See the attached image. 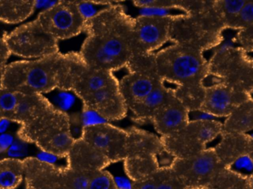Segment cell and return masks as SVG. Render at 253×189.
Returning a JSON list of instances; mask_svg holds the SVG:
<instances>
[{"label": "cell", "mask_w": 253, "mask_h": 189, "mask_svg": "<svg viewBox=\"0 0 253 189\" xmlns=\"http://www.w3.org/2000/svg\"><path fill=\"white\" fill-rule=\"evenodd\" d=\"M126 157L145 158L157 157L159 153L165 148L161 137L152 132L135 126L126 129Z\"/></svg>", "instance_id": "cell-18"}, {"label": "cell", "mask_w": 253, "mask_h": 189, "mask_svg": "<svg viewBox=\"0 0 253 189\" xmlns=\"http://www.w3.org/2000/svg\"><path fill=\"white\" fill-rule=\"evenodd\" d=\"M81 114L83 127L94 126V125L99 124V123L108 122L104 120L97 113L90 109L86 108V107H83Z\"/></svg>", "instance_id": "cell-35"}, {"label": "cell", "mask_w": 253, "mask_h": 189, "mask_svg": "<svg viewBox=\"0 0 253 189\" xmlns=\"http://www.w3.org/2000/svg\"><path fill=\"white\" fill-rule=\"evenodd\" d=\"M235 41L246 53L253 52V24L251 26L237 31L234 36Z\"/></svg>", "instance_id": "cell-33"}, {"label": "cell", "mask_w": 253, "mask_h": 189, "mask_svg": "<svg viewBox=\"0 0 253 189\" xmlns=\"http://www.w3.org/2000/svg\"><path fill=\"white\" fill-rule=\"evenodd\" d=\"M159 176L156 189H188L172 169H160Z\"/></svg>", "instance_id": "cell-32"}, {"label": "cell", "mask_w": 253, "mask_h": 189, "mask_svg": "<svg viewBox=\"0 0 253 189\" xmlns=\"http://www.w3.org/2000/svg\"><path fill=\"white\" fill-rule=\"evenodd\" d=\"M156 71L164 82L175 84V95L190 113L199 111L205 95V81L210 76L204 52L173 44L155 54Z\"/></svg>", "instance_id": "cell-3"}, {"label": "cell", "mask_w": 253, "mask_h": 189, "mask_svg": "<svg viewBox=\"0 0 253 189\" xmlns=\"http://www.w3.org/2000/svg\"><path fill=\"white\" fill-rule=\"evenodd\" d=\"M74 93L71 92L61 91L60 94L58 97V102L62 108L61 110L65 112V110H69L72 107L75 102Z\"/></svg>", "instance_id": "cell-40"}, {"label": "cell", "mask_w": 253, "mask_h": 189, "mask_svg": "<svg viewBox=\"0 0 253 189\" xmlns=\"http://www.w3.org/2000/svg\"><path fill=\"white\" fill-rule=\"evenodd\" d=\"M246 0H215L214 6L224 28L229 29Z\"/></svg>", "instance_id": "cell-27"}, {"label": "cell", "mask_w": 253, "mask_h": 189, "mask_svg": "<svg viewBox=\"0 0 253 189\" xmlns=\"http://www.w3.org/2000/svg\"><path fill=\"white\" fill-rule=\"evenodd\" d=\"M14 142L13 136L10 134H1L0 135V153L8 150L10 146Z\"/></svg>", "instance_id": "cell-43"}, {"label": "cell", "mask_w": 253, "mask_h": 189, "mask_svg": "<svg viewBox=\"0 0 253 189\" xmlns=\"http://www.w3.org/2000/svg\"><path fill=\"white\" fill-rule=\"evenodd\" d=\"M79 10L86 21L89 20L98 13L94 4L90 1H77Z\"/></svg>", "instance_id": "cell-38"}, {"label": "cell", "mask_w": 253, "mask_h": 189, "mask_svg": "<svg viewBox=\"0 0 253 189\" xmlns=\"http://www.w3.org/2000/svg\"><path fill=\"white\" fill-rule=\"evenodd\" d=\"M224 166L214 147L186 157L177 158L172 169L188 189H211Z\"/></svg>", "instance_id": "cell-10"}, {"label": "cell", "mask_w": 253, "mask_h": 189, "mask_svg": "<svg viewBox=\"0 0 253 189\" xmlns=\"http://www.w3.org/2000/svg\"><path fill=\"white\" fill-rule=\"evenodd\" d=\"M19 93L0 87V117L11 122L19 100Z\"/></svg>", "instance_id": "cell-29"}, {"label": "cell", "mask_w": 253, "mask_h": 189, "mask_svg": "<svg viewBox=\"0 0 253 189\" xmlns=\"http://www.w3.org/2000/svg\"><path fill=\"white\" fill-rule=\"evenodd\" d=\"M251 136V147H250V151L248 154L253 160V133H249ZM248 181H249L250 189H253V173L251 176L248 177Z\"/></svg>", "instance_id": "cell-44"}, {"label": "cell", "mask_w": 253, "mask_h": 189, "mask_svg": "<svg viewBox=\"0 0 253 189\" xmlns=\"http://www.w3.org/2000/svg\"><path fill=\"white\" fill-rule=\"evenodd\" d=\"M10 123V120H7V119L1 118L0 120V133H2L7 129Z\"/></svg>", "instance_id": "cell-45"}, {"label": "cell", "mask_w": 253, "mask_h": 189, "mask_svg": "<svg viewBox=\"0 0 253 189\" xmlns=\"http://www.w3.org/2000/svg\"><path fill=\"white\" fill-rule=\"evenodd\" d=\"M23 160L4 158L0 160V189H16L24 181Z\"/></svg>", "instance_id": "cell-24"}, {"label": "cell", "mask_w": 253, "mask_h": 189, "mask_svg": "<svg viewBox=\"0 0 253 189\" xmlns=\"http://www.w3.org/2000/svg\"><path fill=\"white\" fill-rule=\"evenodd\" d=\"M211 189H250L248 177L224 168Z\"/></svg>", "instance_id": "cell-26"}, {"label": "cell", "mask_w": 253, "mask_h": 189, "mask_svg": "<svg viewBox=\"0 0 253 189\" xmlns=\"http://www.w3.org/2000/svg\"><path fill=\"white\" fill-rule=\"evenodd\" d=\"M1 117H0V120H1Z\"/></svg>", "instance_id": "cell-46"}, {"label": "cell", "mask_w": 253, "mask_h": 189, "mask_svg": "<svg viewBox=\"0 0 253 189\" xmlns=\"http://www.w3.org/2000/svg\"><path fill=\"white\" fill-rule=\"evenodd\" d=\"M87 189H117L114 178L108 171H97L90 175Z\"/></svg>", "instance_id": "cell-31"}, {"label": "cell", "mask_w": 253, "mask_h": 189, "mask_svg": "<svg viewBox=\"0 0 253 189\" xmlns=\"http://www.w3.org/2000/svg\"><path fill=\"white\" fill-rule=\"evenodd\" d=\"M156 158H157L158 165L160 169H172L177 159L173 154H171L165 148L159 153Z\"/></svg>", "instance_id": "cell-36"}, {"label": "cell", "mask_w": 253, "mask_h": 189, "mask_svg": "<svg viewBox=\"0 0 253 189\" xmlns=\"http://www.w3.org/2000/svg\"><path fill=\"white\" fill-rule=\"evenodd\" d=\"M253 24V0H246L240 12L230 25V30L236 32L245 29Z\"/></svg>", "instance_id": "cell-30"}, {"label": "cell", "mask_w": 253, "mask_h": 189, "mask_svg": "<svg viewBox=\"0 0 253 189\" xmlns=\"http://www.w3.org/2000/svg\"><path fill=\"white\" fill-rule=\"evenodd\" d=\"M10 54L40 59L59 52V41L44 32L37 19L2 37Z\"/></svg>", "instance_id": "cell-9"}, {"label": "cell", "mask_w": 253, "mask_h": 189, "mask_svg": "<svg viewBox=\"0 0 253 189\" xmlns=\"http://www.w3.org/2000/svg\"><path fill=\"white\" fill-rule=\"evenodd\" d=\"M81 138L104 154L111 163L123 162L126 159V129L105 122L83 128Z\"/></svg>", "instance_id": "cell-13"}, {"label": "cell", "mask_w": 253, "mask_h": 189, "mask_svg": "<svg viewBox=\"0 0 253 189\" xmlns=\"http://www.w3.org/2000/svg\"><path fill=\"white\" fill-rule=\"evenodd\" d=\"M172 16L140 15L134 18L135 56L154 53L169 41Z\"/></svg>", "instance_id": "cell-12"}, {"label": "cell", "mask_w": 253, "mask_h": 189, "mask_svg": "<svg viewBox=\"0 0 253 189\" xmlns=\"http://www.w3.org/2000/svg\"><path fill=\"white\" fill-rule=\"evenodd\" d=\"M210 76L238 91L253 93V58L237 45L232 37H224L212 49L208 60Z\"/></svg>", "instance_id": "cell-7"}, {"label": "cell", "mask_w": 253, "mask_h": 189, "mask_svg": "<svg viewBox=\"0 0 253 189\" xmlns=\"http://www.w3.org/2000/svg\"><path fill=\"white\" fill-rule=\"evenodd\" d=\"M91 173L64 167L63 184L65 189H87Z\"/></svg>", "instance_id": "cell-28"}, {"label": "cell", "mask_w": 253, "mask_h": 189, "mask_svg": "<svg viewBox=\"0 0 253 189\" xmlns=\"http://www.w3.org/2000/svg\"><path fill=\"white\" fill-rule=\"evenodd\" d=\"M218 120H192L178 132L161 137L164 147L176 158H186L206 150L209 143L222 135Z\"/></svg>", "instance_id": "cell-8"}, {"label": "cell", "mask_w": 253, "mask_h": 189, "mask_svg": "<svg viewBox=\"0 0 253 189\" xmlns=\"http://www.w3.org/2000/svg\"><path fill=\"white\" fill-rule=\"evenodd\" d=\"M23 163L25 189H65L64 167L45 163L37 157H27L24 159Z\"/></svg>", "instance_id": "cell-15"}, {"label": "cell", "mask_w": 253, "mask_h": 189, "mask_svg": "<svg viewBox=\"0 0 253 189\" xmlns=\"http://www.w3.org/2000/svg\"><path fill=\"white\" fill-rule=\"evenodd\" d=\"M10 56V51L2 38H0V74L7 66V59Z\"/></svg>", "instance_id": "cell-41"}, {"label": "cell", "mask_w": 253, "mask_h": 189, "mask_svg": "<svg viewBox=\"0 0 253 189\" xmlns=\"http://www.w3.org/2000/svg\"><path fill=\"white\" fill-rule=\"evenodd\" d=\"M17 138L34 144L43 152L66 158L74 138L70 128L69 114L49 102L26 123L20 125Z\"/></svg>", "instance_id": "cell-5"}, {"label": "cell", "mask_w": 253, "mask_h": 189, "mask_svg": "<svg viewBox=\"0 0 253 189\" xmlns=\"http://www.w3.org/2000/svg\"><path fill=\"white\" fill-rule=\"evenodd\" d=\"M36 8V1L0 0V22L16 24L28 19Z\"/></svg>", "instance_id": "cell-23"}, {"label": "cell", "mask_w": 253, "mask_h": 189, "mask_svg": "<svg viewBox=\"0 0 253 189\" xmlns=\"http://www.w3.org/2000/svg\"><path fill=\"white\" fill-rule=\"evenodd\" d=\"M250 134L225 133L221 135L220 142L214 147L217 157L224 167L232 165L249 153Z\"/></svg>", "instance_id": "cell-19"}, {"label": "cell", "mask_w": 253, "mask_h": 189, "mask_svg": "<svg viewBox=\"0 0 253 189\" xmlns=\"http://www.w3.org/2000/svg\"><path fill=\"white\" fill-rule=\"evenodd\" d=\"M190 113L175 93L156 110L150 123L160 137L168 136L182 129L190 121Z\"/></svg>", "instance_id": "cell-16"}, {"label": "cell", "mask_w": 253, "mask_h": 189, "mask_svg": "<svg viewBox=\"0 0 253 189\" xmlns=\"http://www.w3.org/2000/svg\"><path fill=\"white\" fill-rule=\"evenodd\" d=\"M222 134H249L253 131V98L239 105L222 123Z\"/></svg>", "instance_id": "cell-21"}, {"label": "cell", "mask_w": 253, "mask_h": 189, "mask_svg": "<svg viewBox=\"0 0 253 189\" xmlns=\"http://www.w3.org/2000/svg\"><path fill=\"white\" fill-rule=\"evenodd\" d=\"M215 0H206L199 10L173 15L169 41L194 47L201 51L212 50L222 41L225 31L214 6Z\"/></svg>", "instance_id": "cell-6"}, {"label": "cell", "mask_w": 253, "mask_h": 189, "mask_svg": "<svg viewBox=\"0 0 253 189\" xmlns=\"http://www.w3.org/2000/svg\"><path fill=\"white\" fill-rule=\"evenodd\" d=\"M133 19L118 1L104 7L86 22V38L79 52L88 66L114 73L135 56Z\"/></svg>", "instance_id": "cell-1"}, {"label": "cell", "mask_w": 253, "mask_h": 189, "mask_svg": "<svg viewBox=\"0 0 253 189\" xmlns=\"http://www.w3.org/2000/svg\"><path fill=\"white\" fill-rule=\"evenodd\" d=\"M68 71L65 91L78 97L83 107L93 110L106 121L123 120L128 109L114 73L88 66L79 52L68 53Z\"/></svg>", "instance_id": "cell-2"}, {"label": "cell", "mask_w": 253, "mask_h": 189, "mask_svg": "<svg viewBox=\"0 0 253 189\" xmlns=\"http://www.w3.org/2000/svg\"><path fill=\"white\" fill-rule=\"evenodd\" d=\"M37 20L44 32L58 41L84 32L87 22L79 10L77 1H57L42 11Z\"/></svg>", "instance_id": "cell-11"}, {"label": "cell", "mask_w": 253, "mask_h": 189, "mask_svg": "<svg viewBox=\"0 0 253 189\" xmlns=\"http://www.w3.org/2000/svg\"><path fill=\"white\" fill-rule=\"evenodd\" d=\"M123 163L126 176L133 182L150 178L160 169L156 157H126Z\"/></svg>", "instance_id": "cell-25"}, {"label": "cell", "mask_w": 253, "mask_h": 189, "mask_svg": "<svg viewBox=\"0 0 253 189\" xmlns=\"http://www.w3.org/2000/svg\"><path fill=\"white\" fill-rule=\"evenodd\" d=\"M49 102L50 101L43 95L19 93L17 106L11 122L18 123L19 126L26 123Z\"/></svg>", "instance_id": "cell-22"}, {"label": "cell", "mask_w": 253, "mask_h": 189, "mask_svg": "<svg viewBox=\"0 0 253 189\" xmlns=\"http://www.w3.org/2000/svg\"><path fill=\"white\" fill-rule=\"evenodd\" d=\"M230 169L245 176H251L253 173V160L249 154H247L236 160Z\"/></svg>", "instance_id": "cell-34"}, {"label": "cell", "mask_w": 253, "mask_h": 189, "mask_svg": "<svg viewBox=\"0 0 253 189\" xmlns=\"http://www.w3.org/2000/svg\"><path fill=\"white\" fill-rule=\"evenodd\" d=\"M65 159L66 167L87 173L103 170L111 164L104 154L82 138L74 141Z\"/></svg>", "instance_id": "cell-17"}, {"label": "cell", "mask_w": 253, "mask_h": 189, "mask_svg": "<svg viewBox=\"0 0 253 189\" xmlns=\"http://www.w3.org/2000/svg\"><path fill=\"white\" fill-rule=\"evenodd\" d=\"M68 71V53L60 52L35 60L15 62L0 74V87L25 94L65 91Z\"/></svg>", "instance_id": "cell-4"}, {"label": "cell", "mask_w": 253, "mask_h": 189, "mask_svg": "<svg viewBox=\"0 0 253 189\" xmlns=\"http://www.w3.org/2000/svg\"><path fill=\"white\" fill-rule=\"evenodd\" d=\"M252 95L235 90L221 82H215L205 87L201 111L211 114L215 119L228 117L239 105Z\"/></svg>", "instance_id": "cell-14"}, {"label": "cell", "mask_w": 253, "mask_h": 189, "mask_svg": "<svg viewBox=\"0 0 253 189\" xmlns=\"http://www.w3.org/2000/svg\"><path fill=\"white\" fill-rule=\"evenodd\" d=\"M160 170V169H159ZM159 170L150 178L133 182L132 189H156L159 182Z\"/></svg>", "instance_id": "cell-37"}, {"label": "cell", "mask_w": 253, "mask_h": 189, "mask_svg": "<svg viewBox=\"0 0 253 189\" xmlns=\"http://www.w3.org/2000/svg\"><path fill=\"white\" fill-rule=\"evenodd\" d=\"M174 95V89L167 87L165 84L159 86L143 101L129 109L132 121L138 124L150 123L156 110Z\"/></svg>", "instance_id": "cell-20"}, {"label": "cell", "mask_w": 253, "mask_h": 189, "mask_svg": "<svg viewBox=\"0 0 253 189\" xmlns=\"http://www.w3.org/2000/svg\"><path fill=\"white\" fill-rule=\"evenodd\" d=\"M26 144L27 143L21 141L19 138L14 141V142L7 150V153L10 157L17 158L18 157L23 156L27 151Z\"/></svg>", "instance_id": "cell-39"}, {"label": "cell", "mask_w": 253, "mask_h": 189, "mask_svg": "<svg viewBox=\"0 0 253 189\" xmlns=\"http://www.w3.org/2000/svg\"><path fill=\"white\" fill-rule=\"evenodd\" d=\"M114 178L117 189H132L133 181L127 177L114 176Z\"/></svg>", "instance_id": "cell-42"}]
</instances>
